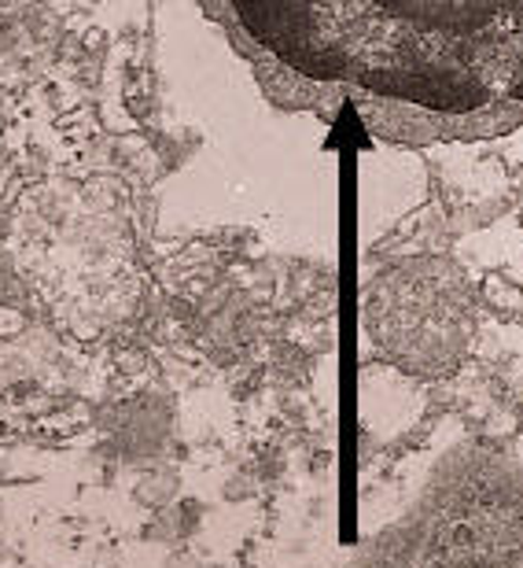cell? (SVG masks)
<instances>
[{
  "label": "cell",
  "mask_w": 523,
  "mask_h": 568,
  "mask_svg": "<svg viewBox=\"0 0 523 568\" xmlns=\"http://www.w3.org/2000/svg\"><path fill=\"white\" fill-rule=\"evenodd\" d=\"M22 328V314L16 311H0V336H16Z\"/></svg>",
  "instance_id": "4"
},
{
  "label": "cell",
  "mask_w": 523,
  "mask_h": 568,
  "mask_svg": "<svg viewBox=\"0 0 523 568\" xmlns=\"http://www.w3.org/2000/svg\"><path fill=\"white\" fill-rule=\"evenodd\" d=\"M480 300L486 306H494V311H520V303H523V295L516 284H509L505 277H498L491 274L483 281V288H480Z\"/></svg>",
  "instance_id": "3"
},
{
  "label": "cell",
  "mask_w": 523,
  "mask_h": 568,
  "mask_svg": "<svg viewBox=\"0 0 523 568\" xmlns=\"http://www.w3.org/2000/svg\"><path fill=\"white\" fill-rule=\"evenodd\" d=\"M369 344L409 377H450L480 328V292L447 255H413L383 266L361 288Z\"/></svg>",
  "instance_id": "2"
},
{
  "label": "cell",
  "mask_w": 523,
  "mask_h": 568,
  "mask_svg": "<svg viewBox=\"0 0 523 568\" xmlns=\"http://www.w3.org/2000/svg\"><path fill=\"white\" fill-rule=\"evenodd\" d=\"M244 30L317 82L431 111L523 104V0H233Z\"/></svg>",
  "instance_id": "1"
}]
</instances>
